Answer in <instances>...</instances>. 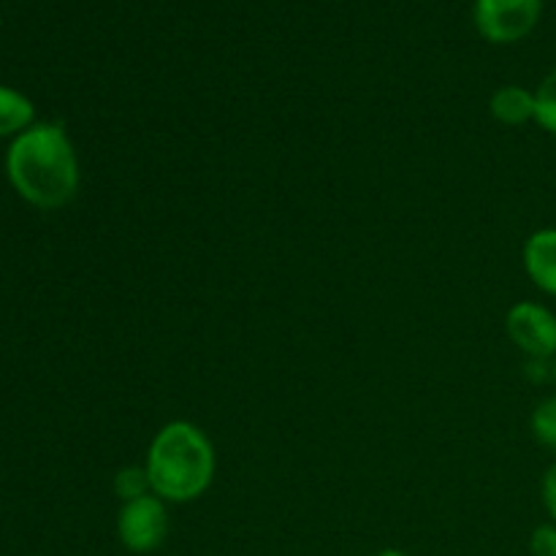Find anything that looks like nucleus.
Returning a JSON list of instances; mask_svg holds the SVG:
<instances>
[{
  "instance_id": "1",
  "label": "nucleus",
  "mask_w": 556,
  "mask_h": 556,
  "mask_svg": "<svg viewBox=\"0 0 556 556\" xmlns=\"http://www.w3.org/2000/svg\"><path fill=\"white\" fill-rule=\"evenodd\" d=\"M11 188L38 210H60L79 190V157L60 123H36L5 152Z\"/></svg>"
},
{
  "instance_id": "2",
  "label": "nucleus",
  "mask_w": 556,
  "mask_h": 556,
  "mask_svg": "<svg viewBox=\"0 0 556 556\" xmlns=\"http://www.w3.org/2000/svg\"><path fill=\"white\" fill-rule=\"evenodd\" d=\"M150 489L163 503L199 500L215 478V448L190 421H172L155 434L147 451Z\"/></svg>"
},
{
  "instance_id": "3",
  "label": "nucleus",
  "mask_w": 556,
  "mask_h": 556,
  "mask_svg": "<svg viewBox=\"0 0 556 556\" xmlns=\"http://www.w3.org/2000/svg\"><path fill=\"white\" fill-rule=\"evenodd\" d=\"M543 0H476V25L492 43H516L541 22Z\"/></svg>"
},
{
  "instance_id": "4",
  "label": "nucleus",
  "mask_w": 556,
  "mask_h": 556,
  "mask_svg": "<svg viewBox=\"0 0 556 556\" xmlns=\"http://www.w3.org/2000/svg\"><path fill=\"white\" fill-rule=\"evenodd\" d=\"M117 535L128 552H157L168 538V514L163 500L155 494H147L134 503H123L117 516Z\"/></svg>"
},
{
  "instance_id": "5",
  "label": "nucleus",
  "mask_w": 556,
  "mask_h": 556,
  "mask_svg": "<svg viewBox=\"0 0 556 556\" xmlns=\"http://www.w3.org/2000/svg\"><path fill=\"white\" fill-rule=\"evenodd\" d=\"M510 342L532 362L556 358V315L535 302H519L505 318Z\"/></svg>"
},
{
  "instance_id": "6",
  "label": "nucleus",
  "mask_w": 556,
  "mask_h": 556,
  "mask_svg": "<svg viewBox=\"0 0 556 556\" xmlns=\"http://www.w3.org/2000/svg\"><path fill=\"white\" fill-rule=\"evenodd\" d=\"M525 269L548 296H556V228H541L525 244Z\"/></svg>"
},
{
  "instance_id": "7",
  "label": "nucleus",
  "mask_w": 556,
  "mask_h": 556,
  "mask_svg": "<svg viewBox=\"0 0 556 556\" xmlns=\"http://www.w3.org/2000/svg\"><path fill=\"white\" fill-rule=\"evenodd\" d=\"M489 112H492L497 123L508 125V128L532 123L535 119V92L519 85L500 87L492 96V101H489Z\"/></svg>"
},
{
  "instance_id": "8",
  "label": "nucleus",
  "mask_w": 556,
  "mask_h": 556,
  "mask_svg": "<svg viewBox=\"0 0 556 556\" xmlns=\"http://www.w3.org/2000/svg\"><path fill=\"white\" fill-rule=\"evenodd\" d=\"M30 125H36V106L25 92L14 87L0 85V139L3 136L25 134Z\"/></svg>"
},
{
  "instance_id": "9",
  "label": "nucleus",
  "mask_w": 556,
  "mask_h": 556,
  "mask_svg": "<svg viewBox=\"0 0 556 556\" xmlns=\"http://www.w3.org/2000/svg\"><path fill=\"white\" fill-rule=\"evenodd\" d=\"M114 492H117V497L123 500V503H134V500L152 494L147 467H123V470L114 476Z\"/></svg>"
},
{
  "instance_id": "10",
  "label": "nucleus",
  "mask_w": 556,
  "mask_h": 556,
  "mask_svg": "<svg viewBox=\"0 0 556 556\" xmlns=\"http://www.w3.org/2000/svg\"><path fill=\"white\" fill-rule=\"evenodd\" d=\"M535 123L556 136V68L535 90Z\"/></svg>"
},
{
  "instance_id": "11",
  "label": "nucleus",
  "mask_w": 556,
  "mask_h": 556,
  "mask_svg": "<svg viewBox=\"0 0 556 556\" xmlns=\"http://www.w3.org/2000/svg\"><path fill=\"white\" fill-rule=\"evenodd\" d=\"M530 427L538 443L556 451V396H548L535 407Z\"/></svg>"
},
{
  "instance_id": "12",
  "label": "nucleus",
  "mask_w": 556,
  "mask_h": 556,
  "mask_svg": "<svg viewBox=\"0 0 556 556\" xmlns=\"http://www.w3.org/2000/svg\"><path fill=\"white\" fill-rule=\"evenodd\" d=\"M532 556H556V525H541L530 535Z\"/></svg>"
},
{
  "instance_id": "13",
  "label": "nucleus",
  "mask_w": 556,
  "mask_h": 556,
  "mask_svg": "<svg viewBox=\"0 0 556 556\" xmlns=\"http://www.w3.org/2000/svg\"><path fill=\"white\" fill-rule=\"evenodd\" d=\"M543 503H546L548 516H552V521L556 525V462L548 467L546 478H543Z\"/></svg>"
},
{
  "instance_id": "14",
  "label": "nucleus",
  "mask_w": 556,
  "mask_h": 556,
  "mask_svg": "<svg viewBox=\"0 0 556 556\" xmlns=\"http://www.w3.org/2000/svg\"><path fill=\"white\" fill-rule=\"evenodd\" d=\"M378 556H407V554H402V552H396V548H389V552H380Z\"/></svg>"
},
{
  "instance_id": "15",
  "label": "nucleus",
  "mask_w": 556,
  "mask_h": 556,
  "mask_svg": "<svg viewBox=\"0 0 556 556\" xmlns=\"http://www.w3.org/2000/svg\"><path fill=\"white\" fill-rule=\"evenodd\" d=\"M552 372H554V380H556V358H554V367H552Z\"/></svg>"
}]
</instances>
